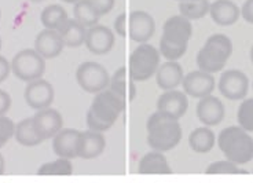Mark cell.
I'll return each instance as SVG.
<instances>
[{
	"label": "cell",
	"instance_id": "44dd1931",
	"mask_svg": "<svg viewBox=\"0 0 253 183\" xmlns=\"http://www.w3.org/2000/svg\"><path fill=\"white\" fill-rule=\"evenodd\" d=\"M212 21L220 26H231L240 19L241 8L231 0H215L209 6Z\"/></svg>",
	"mask_w": 253,
	"mask_h": 183
},
{
	"label": "cell",
	"instance_id": "4316f807",
	"mask_svg": "<svg viewBox=\"0 0 253 183\" xmlns=\"http://www.w3.org/2000/svg\"><path fill=\"white\" fill-rule=\"evenodd\" d=\"M40 19H42V24L44 26L45 29H55L59 31L66 21L69 19L66 10L59 4H50L47 6L40 14Z\"/></svg>",
	"mask_w": 253,
	"mask_h": 183
},
{
	"label": "cell",
	"instance_id": "30bf717a",
	"mask_svg": "<svg viewBox=\"0 0 253 183\" xmlns=\"http://www.w3.org/2000/svg\"><path fill=\"white\" fill-rule=\"evenodd\" d=\"M54 96L55 92L52 84L42 77L28 83L24 91V99L26 105L35 110L50 107L54 102Z\"/></svg>",
	"mask_w": 253,
	"mask_h": 183
},
{
	"label": "cell",
	"instance_id": "f35d334b",
	"mask_svg": "<svg viewBox=\"0 0 253 183\" xmlns=\"http://www.w3.org/2000/svg\"><path fill=\"white\" fill-rule=\"evenodd\" d=\"M4 168H6V164H4V157L1 156V153H0V175H3L4 174Z\"/></svg>",
	"mask_w": 253,
	"mask_h": 183
},
{
	"label": "cell",
	"instance_id": "7a4b0ae2",
	"mask_svg": "<svg viewBox=\"0 0 253 183\" xmlns=\"http://www.w3.org/2000/svg\"><path fill=\"white\" fill-rule=\"evenodd\" d=\"M191 35V21L184 18L180 14L169 17L163 26V35L160 39V54L167 61L180 59L187 51Z\"/></svg>",
	"mask_w": 253,
	"mask_h": 183
},
{
	"label": "cell",
	"instance_id": "603a6c76",
	"mask_svg": "<svg viewBox=\"0 0 253 183\" xmlns=\"http://www.w3.org/2000/svg\"><path fill=\"white\" fill-rule=\"evenodd\" d=\"M139 174H171L172 168L168 164L167 157L163 152H153L146 153L143 157L140 158L139 167H138Z\"/></svg>",
	"mask_w": 253,
	"mask_h": 183
},
{
	"label": "cell",
	"instance_id": "cb8c5ba5",
	"mask_svg": "<svg viewBox=\"0 0 253 183\" xmlns=\"http://www.w3.org/2000/svg\"><path fill=\"white\" fill-rule=\"evenodd\" d=\"M216 143L215 133L209 127H198L189 135V146L193 152L205 154L209 153Z\"/></svg>",
	"mask_w": 253,
	"mask_h": 183
},
{
	"label": "cell",
	"instance_id": "8992f818",
	"mask_svg": "<svg viewBox=\"0 0 253 183\" xmlns=\"http://www.w3.org/2000/svg\"><path fill=\"white\" fill-rule=\"evenodd\" d=\"M160 50L154 46L140 43L129 55L128 73L133 82H146L153 77L160 66Z\"/></svg>",
	"mask_w": 253,
	"mask_h": 183
},
{
	"label": "cell",
	"instance_id": "d6a6232c",
	"mask_svg": "<svg viewBox=\"0 0 253 183\" xmlns=\"http://www.w3.org/2000/svg\"><path fill=\"white\" fill-rule=\"evenodd\" d=\"M15 124L11 119L6 117V114L0 116V149L14 137Z\"/></svg>",
	"mask_w": 253,
	"mask_h": 183
},
{
	"label": "cell",
	"instance_id": "4dcf8cb0",
	"mask_svg": "<svg viewBox=\"0 0 253 183\" xmlns=\"http://www.w3.org/2000/svg\"><path fill=\"white\" fill-rule=\"evenodd\" d=\"M238 126H241L248 133H253V98L244 99L238 107Z\"/></svg>",
	"mask_w": 253,
	"mask_h": 183
},
{
	"label": "cell",
	"instance_id": "f546056e",
	"mask_svg": "<svg viewBox=\"0 0 253 183\" xmlns=\"http://www.w3.org/2000/svg\"><path fill=\"white\" fill-rule=\"evenodd\" d=\"M39 175H61V177H69L73 174V164L70 158L58 157L54 161L44 163L38 170Z\"/></svg>",
	"mask_w": 253,
	"mask_h": 183
},
{
	"label": "cell",
	"instance_id": "836d02e7",
	"mask_svg": "<svg viewBox=\"0 0 253 183\" xmlns=\"http://www.w3.org/2000/svg\"><path fill=\"white\" fill-rule=\"evenodd\" d=\"M88 1L92 4V7L98 11V14L101 17L105 15V14L110 13L113 10L114 3H116V0H88Z\"/></svg>",
	"mask_w": 253,
	"mask_h": 183
},
{
	"label": "cell",
	"instance_id": "ac0fdd59",
	"mask_svg": "<svg viewBox=\"0 0 253 183\" xmlns=\"http://www.w3.org/2000/svg\"><path fill=\"white\" fill-rule=\"evenodd\" d=\"M106 147V139L103 134L98 131H84L80 133L79 138V147H77V157L84 158V160H91V158L101 156Z\"/></svg>",
	"mask_w": 253,
	"mask_h": 183
},
{
	"label": "cell",
	"instance_id": "74e56055",
	"mask_svg": "<svg viewBox=\"0 0 253 183\" xmlns=\"http://www.w3.org/2000/svg\"><path fill=\"white\" fill-rule=\"evenodd\" d=\"M10 72H11V63L8 62L6 58L0 55V83L6 82Z\"/></svg>",
	"mask_w": 253,
	"mask_h": 183
},
{
	"label": "cell",
	"instance_id": "7402d4cb",
	"mask_svg": "<svg viewBox=\"0 0 253 183\" xmlns=\"http://www.w3.org/2000/svg\"><path fill=\"white\" fill-rule=\"evenodd\" d=\"M109 89L116 92L120 98H123L124 101L126 98L129 101H133L138 95L136 84L131 79V76H129V79H126V68H124V66L119 68L112 75L110 82H109Z\"/></svg>",
	"mask_w": 253,
	"mask_h": 183
},
{
	"label": "cell",
	"instance_id": "83f0119b",
	"mask_svg": "<svg viewBox=\"0 0 253 183\" xmlns=\"http://www.w3.org/2000/svg\"><path fill=\"white\" fill-rule=\"evenodd\" d=\"M73 15L77 22H80L85 28H91L98 24V21L101 18V15L95 10L92 4L88 0H80L75 3L73 7Z\"/></svg>",
	"mask_w": 253,
	"mask_h": 183
},
{
	"label": "cell",
	"instance_id": "5b68a950",
	"mask_svg": "<svg viewBox=\"0 0 253 183\" xmlns=\"http://www.w3.org/2000/svg\"><path fill=\"white\" fill-rule=\"evenodd\" d=\"M233 54V42L231 39L223 35L215 33L209 36L205 45L197 54L198 68L208 73H217L226 68V63Z\"/></svg>",
	"mask_w": 253,
	"mask_h": 183
},
{
	"label": "cell",
	"instance_id": "7c38bea8",
	"mask_svg": "<svg viewBox=\"0 0 253 183\" xmlns=\"http://www.w3.org/2000/svg\"><path fill=\"white\" fill-rule=\"evenodd\" d=\"M215 77L204 70H193L183 77V91L191 98H204L215 90Z\"/></svg>",
	"mask_w": 253,
	"mask_h": 183
},
{
	"label": "cell",
	"instance_id": "d4e9b609",
	"mask_svg": "<svg viewBox=\"0 0 253 183\" xmlns=\"http://www.w3.org/2000/svg\"><path fill=\"white\" fill-rule=\"evenodd\" d=\"M59 33L63 39V43L66 47L76 48L84 45L85 42V35H87V28L83 26L76 19H68L66 24L59 29Z\"/></svg>",
	"mask_w": 253,
	"mask_h": 183
},
{
	"label": "cell",
	"instance_id": "1f68e13d",
	"mask_svg": "<svg viewBox=\"0 0 253 183\" xmlns=\"http://www.w3.org/2000/svg\"><path fill=\"white\" fill-rule=\"evenodd\" d=\"M205 172L209 175H213V174H247V171L240 168V165H237L227 158L209 164Z\"/></svg>",
	"mask_w": 253,
	"mask_h": 183
},
{
	"label": "cell",
	"instance_id": "3957f363",
	"mask_svg": "<svg viewBox=\"0 0 253 183\" xmlns=\"http://www.w3.org/2000/svg\"><path fill=\"white\" fill-rule=\"evenodd\" d=\"M147 145L157 152H169L182 139V127L176 119L156 110L146 123Z\"/></svg>",
	"mask_w": 253,
	"mask_h": 183
},
{
	"label": "cell",
	"instance_id": "5bb4252c",
	"mask_svg": "<svg viewBox=\"0 0 253 183\" xmlns=\"http://www.w3.org/2000/svg\"><path fill=\"white\" fill-rule=\"evenodd\" d=\"M85 47L95 55H105L112 51L114 46V32L105 25H96L87 28Z\"/></svg>",
	"mask_w": 253,
	"mask_h": 183
},
{
	"label": "cell",
	"instance_id": "52a82bcc",
	"mask_svg": "<svg viewBox=\"0 0 253 183\" xmlns=\"http://www.w3.org/2000/svg\"><path fill=\"white\" fill-rule=\"evenodd\" d=\"M45 62L36 50L25 48L18 51L11 61V72L21 82L29 83L44 75Z\"/></svg>",
	"mask_w": 253,
	"mask_h": 183
},
{
	"label": "cell",
	"instance_id": "ffe728a7",
	"mask_svg": "<svg viewBox=\"0 0 253 183\" xmlns=\"http://www.w3.org/2000/svg\"><path fill=\"white\" fill-rule=\"evenodd\" d=\"M79 130L65 128L52 138V150L58 157L75 158L77 157V147H79V138H80Z\"/></svg>",
	"mask_w": 253,
	"mask_h": 183
},
{
	"label": "cell",
	"instance_id": "9a60e30c",
	"mask_svg": "<svg viewBox=\"0 0 253 183\" xmlns=\"http://www.w3.org/2000/svg\"><path fill=\"white\" fill-rule=\"evenodd\" d=\"M226 116V109L223 102L215 95H207L200 98L197 105V117L207 127L219 126Z\"/></svg>",
	"mask_w": 253,
	"mask_h": 183
},
{
	"label": "cell",
	"instance_id": "e0dca14e",
	"mask_svg": "<svg viewBox=\"0 0 253 183\" xmlns=\"http://www.w3.org/2000/svg\"><path fill=\"white\" fill-rule=\"evenodd\" d=\"M65 43L61 33L55 29H43L35 39V50L44 59L61 55Z\"/></svg>",
	"mask_w": 253,
	"mask_h": 183
},
{
	"label": "cell",
	"instance_id": "4fadbf2b",
	"mask_svg": "<svg viewBox=\"0 0 253 183\" xmlns=\"http://www.w3.org/2000/svg\"><path fill=\"white\" fill-rule=\"evenodd\" d=\"M32 119H33V124H35L36 131L43 140L54 138L63 127L62 114L52 107L40 109Z\"/></svg>",
	"mask_w": 253,
	"mask_h": 183
},
{
	"label": "cell",
	"instance_id": "ab89813d",
	"mask_svg": "<svg viewBox=\"0 0 253 183\" xmlns=\"http://www.w3.org/2000/svg\"><path fill=\"white\" fill-rule=\"evenodd\" d=\"M62 1H65V3H69V4H75V3L80 1V0H62Z\"/></svg>",
	"mask_w": 253,
	"mask_h": 183
},
{
	"label": "cell",
	"instance_id": "d590c367",
	"mask_svg": "<svg viewBox=\"0 0 253 183\" xmlns=\"http://www.w3.org/2000/svg\"><path fill=\"white\" fill-rule=\"evenodd\" d=\"M11 107V96L10 94L0 89V116L6 114Z\"/></svg>",
	"mask_w": 253,
	"mask_h": 183
},
{
	"label": "cell",
	"instance_id": "ba28073f",
	"mask_svg": "<svg viewBox=\"0 0 253 183\" xmlns=\"http://www.w3.org/2000/svg\"><path fill=\"white\" fill-rule=\"evenodd\" d=\"M76 80L80 89L88 94H96L108 89L110 76L106 68L94 61H85L79 65L76 70Z\"/></svg>",
	"mask_w": 253,
	"mask_h": 183
},
{
	"label": "cell",
	"instance_id": "e575fe53",
	"mask_svg": "<svg viewBox=\"0 0 253 183\" xmlns=\"http://www.w3.org/2000/svg\"><path fill=\"white\" fill-rule=\"evenodd\" d=\"M126 14H120L117 18L114 19L113 22V32L117 35V36H120V38H126Z\"/></svg>",
	"mask_w": 253,
	"mask_h": 183
},
{
	"label": "cell",
	"instance_id": "6da1fadb",
	"mask_svg": "<svg viewBox=\"0 0 253 183\" xmlns=\"http://www.w3.org/2000/svg\"><path fill=\"white\" fill-rule=\"evenodd\" d=\"M126 109V101L110 89L96 92L87 112V126L92 131L106 133L119 120Z\"/></svg>",
	"mask_w": 253,
	"mask_h": 183
},
{
	"label": "cell",
	"instance_id": "60d3db41",
	"mask_svg": "<svg viewBox=\"0 0 253 183\" xmlns=\"http://www.w3.org/2000/svg\"><path fill=\"white\" fill-rule=\"evenodd\" d=\"M251 61H252L253 63V46H252V48H251Z\"/></svg>",
	"mask_w": 253,
	"mask_h": 183
},
{
	"label": "cell",
	"instance_id": "9c48e42d",
	"mask_svg": "<svg viewBox=\"0 0 253 183\" xmlns=\"http://www.w3.org/2000/svg\"><path fill=\"white\" fill-rule=\"evenodd\" d=\"M219 91L230 101L244 99L249 91V79L241 70H226L219 79Z\"/></svg>",
	"mask_w": 253,
	"mask_h": 183
},
{
	"label": "cell",
	"instance_id": "d6986e66",
	"mask_svg": "<svg viewBox=\"0 0 253 183\" xmlns=\"http://www.w3.org/2000/svg\"><path fill=\"white\" fill-rule=\"evenodd\" d=\"M154 76L158 89L164 91L175 90L179 86H182L184 77L183 68L177 61H167L164 63H160Z\"/></svg>",
	"mask_w": 253,
	"mask_h": 183
},
{
	"label": "cell",
	"instance_id": "8d00e7d4",
	"mask_svg": "<svg viewBox=\"0 0 253 183\" xmlns=\"http://www.w3.org/2000/svg\"><path fill=\"white\" fill-rule=\"evenodd\" d=\"M241 15L248 24H253V0H245L241 7Z\"/></svg>",
	"mask_w": 253,
	"mask_h": 183
},
{
	"label": "cell",
	"instance_id": "8fae6325",
	"mask_svg": "<svg viewBox=\"0 0 253 183\" xmlns=\"http://www.w3.org/2000/svg\"><path fill=\"white\" fill-rule=\"evenodd\" d=\"M156 32V21L143 10L132 11L128 17V33L136 43H147Z\"/></svg>",
	"mask_w": 253,
	"mask_h": 183
},
{
	"label": "cell",
	"instance_id": "7bdbcfd3",
	"mask_svg": "<svg viewBox=\"0 0 253 183\" xmlns=\"http://www.w3.org/2000/svg\"><path fill=\"white\" fill-rule=\"evenodd\" d=\"M0 50H1V38H0Z\"/></svg>",
	"mask_w": 253,
	"mask_h": 183
},
{
	"label": "cell",
	"instance_id": "277c9868",
	"mask_svg": "<svg viewBox=\"0 0 253 183\" xmlns=\"http://www.w3.org/2000/svg\"><path fill=\"white\" fill-rule=\"evenodd\" d=\"M216 140L226 158L237 165L248 164L253 160V138L241 126H230L221 130Z\"/></svg>",
	"mask_w": 253,
	"mask_h": 183
},
{
	"label": "cell",
	"instance_id": "ee69618b",
	"mask_svg": "<svg viewBox=\"0 0 253 183\" xmlns=\"http://www.w3.org/2000/svg\"><path fill=\"white\" fill-rule=\"evenodd\" d=\"M176 1H189V0H176Z\"/></svg>",
	"mask_w": 253,
	"mask_h": 183
},
{
	"label": "cell",
	"instance_id": "2e32d148",
	"mask_svg": "<svg viewBox=\"0 0 253 183\" xmlns=\"http://www.w3.org/2000/svg\"><path fill=\"white\" fill-rule=\"evenodd\" d=\"M189 99L186 92L177 90H167L164 94L160 95L157 99V110L164 112L165 114L171 116L172 119L180 120L187 112Z\"/></svg>",
	"mask_w": 253,
	"mask_h": 183
},
{
	"label": "cell",
	"instance_id": "b9f144b4",
	"mask_svg": "<svg viewBox=\"0 0 253 183\" xmlns=\"http://www.w3.org/2000/svg\"><path fill=\"white\" fill-rule=\"evenodd\" d=\"M29 1H33V3H42V1H44V0H29Z\"/></svg>",
	"mask_w": 253,
	"mask_h": 183
},
{
	"label": "cell",
	"instance_id": "f1b7e54d",
	"mask_svg": "<svg viewBox=\"0 0 253 183\" xmlns=\"http://www.w3.org/2000/svg\"><path fill=\"white\" fill-rule=\"evenodd\" d=\"M209 0H189L179 1V14L189 21L204 18L209 13Z\"/></svg>",
	"mask_w": 253,
	"mask_h": 183
},
{
	"label": "cell",
	"instance_id": "484cf974",
	"mask_svg": "<svg viewBox=\"0 0 253 183\" xmlns=\"http://www.w3.org/2000/svg\"><path fill=\"white\" fill-rule=\"evenodd\" d=\"M14 138L18 142L19 145L25 146V147H33V146L40 145L42 142H44L42 137L35 128L33 119H25V120L19 121L15 126L14 131Z\"/></svg>",
	"mask_w": 253,
	"mask_h": 183
},
{
	"label": "cell",
	"instance_id": "f6af8a7d",
	"mask_svg": "<svg viewBox=\"0 0 253 183\" xmlns=\"http://www.w3.org/2000/svg\"><path fill=\"white\" fill-rule=\"evenodd\" d=\"M0 18H1V11H0Z\"/></svg>",
	"mask_w": 253,
	"mask_h": 183
}]
</instances>
